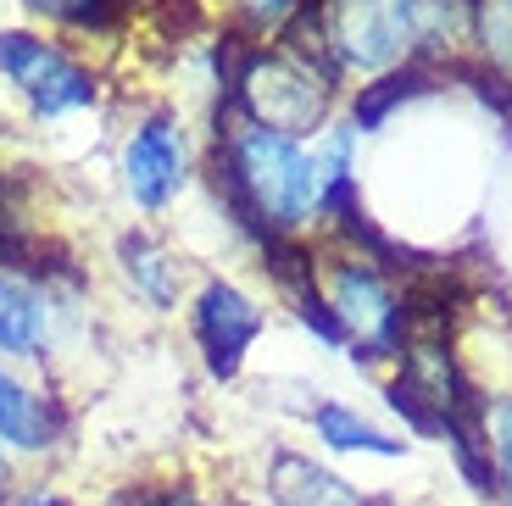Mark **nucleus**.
Wrapping results in <instances>:
<instances>
[{
	"label": "nucleus",
	"mask_w": 512,
	"mask_h": 506,
	"mask_svg": "<svg viewBox=\"0 0 512 506\" xmlns=\"http://www.w3.org/2000/svg\"><path fill=\"white\" fill-rule=\"evenodd\" d=\"M351 134H329L318 151H307L290 134L251 123L229 106V128H218V190L229 195L234 217L256 234H295L301 223L323 217V195L346 173Z\"/></svg>",
	"instance_id": "nucleus-1"
},
{
	"label": "nucleus",
	"mask_w": 512,
	"mask_h": 506,
	"mask_svg": "<svg viewBox=\"0 0 512 506\" xmlns=\"http://www.w3.org/2000/svg\"><path fill=\"white\" fill-rule=\"evenodd\" d=\"M334 84H340V73L312 67L307 56L284 51L279 39L273 45H245L240 73H234V112L273 128V134L301 140V134H318L323 128Z\"/></svg>",
	"instance_id": "nucleus-2"
},
{
	"label": "nucleus",
	"mask_w": 512,
	"mask_h": 506,
	"mask_svg": "<svg viewBox=\"0 0 512 506\" xmlns=\"http://www.w3.org/2000/svg\"><path fill=\"white\" fill-rule=\"evenodd\" d=\"M318 17L340 73H384L396 62H418V0H329Z\"/></svg>",
	"instance_id": "nucleus-3"
},
{
	"label": "nucleus",
	"mask_w": 512,
	"mask_h": 506,
	"mask_svg": "<svg viewBox=\"0 0 512 506\" xmlns=\"http://www.w3.org/2000/svg\"><path fill=\"white\" fill-rule=\"evenodd\" d=\"M323 306L334 312L346 345H357L362 356H396L401 351V334H407V301H401L384 273L362 256H346V262L329 267V295Z\"/></svg>",
	"instance_id": "nucleus-4"
},
{
	"label": "nucleus",
	"mask_w": 512,
	"mask_h": 506,
	"mask_svg": "<svg viewBox=\"0 0 512 506\" xmlns=\"http://www.w3.org/2000/svg\"><path fill=\"white\" fill-rule=\"evenodd\" d=\"M0 73L28 95L39 117H62L95 101V78L51 39L23 34V28H0Z\"/></svg>",
	"instance_id": "nucleus-5"
},
{
	"label": "nucleus",
	"mask_w": 512,
	"mask_h": 506,
	"mask_svg": "<svg viewBox=\"0 0 512 506\" xmlns=\"http://www.w3.org/2000/svg\"><path fill=\"white\" fill-rule=\"evenodd\" d=\"M184 173H190V151H184V128L173 117H145L123 145V184L128 195L156 212L179 195Z\"/></svg>",
	"instance_id": "nucleus-6"
},
{
	"label": "nucleus",
	"mask_w": 512,
	"mask_h": 506,
	"mask_svg": "<svg viewBox=\"0 0 512 506\" xmlns=\"http://www.w3.org/2000/svg\"><path fill=\"white\" fill-rule=\"evenodd\" d=\"M262 334V306L251 295H240L234 284L212 279L201 295H195V340L206 351V367L212 379H234L251 351V340Z\"/></svg>",
	"instance_id": "nucleus-7"
},
{
	"label": "nucleus",
	"mask_w": 512,
	"mask_h": 506,
	"mask_svg": "<svg viewBox=\"0 0 512 506\" xmlns=\"http://www.w3.org/2000/svg\"><path fill=\"white\" fill-rule=\"evenodd\" d=\"M67 429V412L51 401V395L28 390L23 379H12L0 367V445L12 456H45L62 445Z\"/></svg>",
	"instance_id": "nucleus-8"
},
{
	"label": "nucleus",
	"mask_w": 512,
	"mask_h": 506,
	"mask_svg": "<svg viewBox=\"0 0 512 506\" xmlns=\"http://www.w3.org/2000/svg\"><path fill=\"white\" fill-rule=\"evenodd\" d=\"M56 317L62 306L51 301V290L0 273V356H39L56 340Z\"/></svg>",
	"instance_id": "nucleus-9"
},
{
	"label": "nucleus",
	"mask_w": 512,
	"mask_h": 506,
	"mask_svg": "<svg viewBox=\"0 0 512 506\" xmlns=\"http://www.w3.org/2000/svg\"><path fill=\"white\" fill-rule=\"evenodd\" d=\"M268 495L273 506H368V495L357 484H346L340 473L295 451H279L268 462Z\"/></svg>",
	"instance_id": "nucleus-10"
},
{
	"label": "nucleus",
	"mask_w": 512,
	"mask_h": 506,
	"mask_svg": "<svg viewBox=\"0 0 512 506\" xmlns=\"http://www.w3.org/2000/svg\"><path fill=\"white\" fill-rule=\"evenodd\" d=\"M117 256H123V273H128V284H134V295H145V301L162 306V312L179 301V262H173L156 240L128 234V240L117 245Z\"/></svg>",
	"instance_id": "nucleus-11"
},
{
	"label": "nucleus",
	"mask_w": 512,
	"mask_h": 506,
	"mask_svg": "<svg viewBox=\"0 0 512 506\" xmlns=\"http://www.w3.org/2000/svg\"><path fill=\"white\" fill-rule=\"evenodd\" d=\"M312 434H318L329 451H362V456H401V451H407V440L379 434L368 418H357V412H351V406H340V401L312 406Z\"/></svg>",
	"instance_id": "nucleus-12"
},
{
	"label": "nucleus",
	"mask_w": 512,
	"mask_h": 506,
	"mask_svg": "<svg viewBox=\"0 0 512 506\" xmlns=\"http://www.w3.org/2000/svg\"><path fill=\"white\" fill-rule=\"evenodd\" d=\"M429 62H407L401 67V73H384L379 84H362V95H357V128H379L384 117L396 112V106H407L412 95H423V89H429Z\"/></svg>",
	"instance_id": "nucleus-13"
},
{
	"label": "nucleus",
	"mask_w": 512,
	"mask_h": 506,
	"mask_svg": "<svg viewBox=\"0 0 512 506\" xmlns=\"http://www.w3.org/2000/svg\"><path fill=\"white\" fill-rule=\"evenodd\" d=\"M34 17H51L62 28H78V34H112L123 23L128 0H28Z\"/></svg>",
	"instance_id": "nucleus-14"
},
{
	"label": "nucleus",
	"mask_w": 512,
	"mask_h": 506,
	"mask_svg": "<svg viewBox=\"0 0 512 506\" xmlns=\"http://www.w3.org/2000/svg\"><path fill=\"white\" fill-rule=\"evenodd\" d=\"M479 440H485L496 490L512 501V395H496V401L479 406Z\"/></svg>",
	"instance_id": "nucleus-15"
},
{
	"label": "nucleus",
	"mask_w": 512,
	"mask_h": 506,
	"mask_svg": "<svg viewBox=\"0 0 512 506\" xmlns=\"http://www.w3.org/2000/svg\"><path fill=\"white\" fill-rule=\"evenodd\" d=\"M0 506H73V501L56 495V490H23V495H12V501H0Z\"/></svg>",
	"instance_id": "nucleus-16"
},
{
	"label": "nucleus",
	"mask_w": 512,
	"mask_h": 506,
	"mask_svg": "<svg viewBox=\"0 0 512 506\" xmlns=\"http://www.w3.org/2000/svg\"><path fill=\"white\" fill-rule=\"evenodd\" d=\"M151 506H206V501H201L195 490H179V484H173V490H162Z\"/></svg>",
	"instance_id": "nucleus-17"
},
{
	"label": "nucleus",
	"mask_w": 512,
	"mask_h": 506,
	"mask_svg": "<svg viewBox=\"0 0 512 506\" xmlns=\"http://www.w3.org/2000/svg\"><path fill=\"white\" fill-rule=\"evenodd\" d=\"M6 484H12V451L0 445V495H6Z\"/></svg>",
	"instance_id": "nucleus-18"
}]
</instances>
